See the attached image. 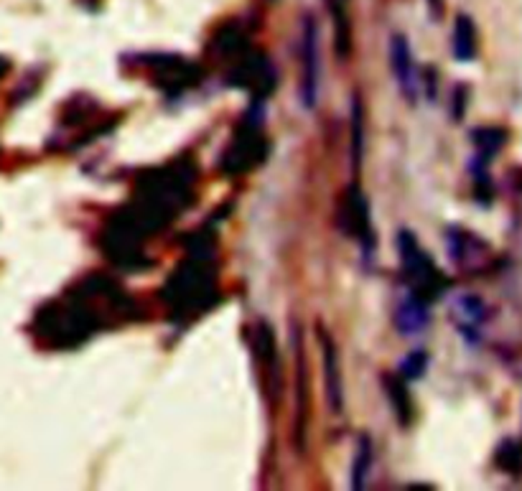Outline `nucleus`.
I'll use <instances>...</instances> for the list:
<instances>
[{"mask_svg": "<svg viewBox=\"0 0 522 491\" xmlns=\"http://www.w3.org/2000/svg\"><path fill=\"white\" fill-rule=\"evenodd\" d=\"M480 51V42H477V26L469 15H459L456 26H453V54L459 61H471Z\"/></svg>", "mask_w": 522, "mask_h": 491, "instance_id": "obj_9", "label": "nucleus"}, {"mask_svg": "<svg viewBox=\"0 0 522 491\" xmlns=\"http://www.w3.org/2000/svg\"><path fill=\"white\" fill-rule=\"evenodd\" d=\"M497 463H499V468H505L509 474H517L522 468V449L515 440H505L497 450Z\"/></svg>", "mask_w": 522, "mask_h": 491, "instance_id": "obj_13", "label": "nucleus"}, {"mask_svg": "<svg viewBox=\"0 0 522 491\" xmlns=\"http://www.w3.org/2000/svg\"><path fill=\"white\" fill-rule=\"evenodd\" d=\"M339 227L347 237L357 239L362 247L368 245L369 257L375 250V232H372V217H369L368 197L359 191V186L352 183L347 189V194L341 197V207H339Z\"/></svg>", "mask_w": 522, "mask_h": 491, "instance_id": "obj_3", "label": "nucleus"}, {"mask_svg": "<svg viewBox=\"0 0 522 491\" xmlns=\"http://www.w3.org/2000/svg\"><path fill=\"white\" fill-rule=\"evenodd\" d=\"M471 138H474V145L480 148V161H489L508 143V133L499 127H480L471 133Z\"/></svg>", "mask_w": 522, "mask_h": 491, "instance_id": "obj_12", "label": "nucleus"}, {"mask_svg": "<svg viewBox=\"0 0 522 491\" xmlns=\"http://www.w3.org/2000/svg\"><path fill=\"white\" fill-rule=\"evenodd\" d=\"M171 291L173 295V306L182 310H199V303L207 301V295H212L214 278L212 273H207L204 260H191V265H184V270L176 273V278H171Z\"/></svg>", "mask_w": 522, "mask_h": 491, "instance_id": "obj_4", "label": "nucleus"}, {"mask_svg": "<svg viewBox=\"0 0 522 491\" xmlns=\"http://www.w3.org/2000/svg\"><path fill=\"white\" fill-rule=\"evenodd\" d=\"M382 382H385V390H387V397H390V403H393V407H396V412H397V418H400V422H403V425H405V422H410V415H413V407H410L408 390H405V379L387 375V377L382 379Z\"/></svg>", "mask_w": 522, "mask_h": 491, "instance_id": "obj_11", "label": "nucleus"}, {"mask_svg": "<svg viewBox=\"0 0 522 491\" xmlns=\"http://www.w3.org/2000/svg\"><path fill=\"white\" fill-rule=\"evenodd\" d=\"M390 64H393V74L396 82L403 92V97H408L410 102H415L418 97V74H415V61H413V51L405 36H393L390 42Z\"/></svg>", "mask_w": 522, "mask_h": 491, "instance_id": "obj_6", "label": "nucleus"}, {"mask_svg": "<svg viewBox=\"0 0 522 491\" xmlns=\"http://www.w3.org/2000/svg\"><path fill=\"white\" fill-rule=\"evenodd\" d=\"M319 338H322V357H324V384L329 405L334 412H341L344 405V384H341V365H339L337 344L331 341L326 329H319Z\"/></svg>", "mask_w": 522, "mask_h": 491, "instance_id": "obj_7", "label": "nucleus"}, {"mask_svg": "<svg viewBox=\"0 0 522 491\" xmlns=\"http://www.w3.org/2000/svg\"><path fill=\"white\" fill-rule=\"evenodd\" d=\"M397 253H400L403 273L410 281V293H415L418 298H424L425 303H431L433 298H438L449 288V281L438 273L433 260L421 250L415 235L408 229H400V235H397Z\"/></svg>", "mask_w": 522, "mask_h": 491, "instance_id": "obj_1", "label": "nucleus"}, {"mask_svg": "<svg viewBox=\"0 0 522 491\" xmlns=\"http://www.w3.org/2000/svg\"><path fill=\"white\" fill-rule=\"evenodd\" d=\"M319 74H322L319 26H316V21L311 15H306L303 39H301V102H303L306 110L316 107V99H319Z\"/></svg>", "mask_w": 522, "mask_h": 491, "instance_id": "obj_5", "label": "nucleus"}, {"mask_svg": "<svg viewBox=\"0 0 522 491\" xmlns=\"http://www.w3.org/2000/svg\"><path fill=\"white\" fill-rule=\"evenodd\" d=\"M257 120L260 117H255V115L245 117L242 127L235 133L225 155L227 173H245L266 158V138H263Z\"/></svg>", "mask_w": 522, "mask_h": 491, "instance_id": "obj_2", "label": "nucleus"}, {"mask_svg": "<svg viewBox=\"0 0 522 491\" xmlns=\"http://www.w3.org/2000/svg\"><path fill=\"white\" fill-rule=\"evenodd\" d=\"M354 166H359V155H362V107L354 99Z\"/></svg>", "mask_w": 522, "mask_h": 491, "instance_id": "obj_15", "label": "nucleus"}, {"mask_svg": "<svg viewBox=\"0 0 522 491\" xmlns=\"http://www.w3.org/2000/svg\"><path fill=\"white\" fill-rule=\"evenodd\" d=\"M428 303L415 293H410L396 310V329L403 337H413L428 326Z\"/></svg>", "mask_w": 522, "mask_h": 491, "instance_id": "obj_8", "label": "nucleus"}, {"mask_svg": "<svg viewBox=\"0 0 522 491\" xmlns=\"http://www.w3.org/2000/svg\"><path fill=\"white\" fill-rule=\"evenodd\" d=\"M369 468H372V440L369 435H359V443L354 450L352 461V489L359 491L365 489L369 477Z\"/></svg>", "mask_w": 522, "mask_h": 491, "instance_id": "obj_10", "label": "nucleus"}, {"mask_svg": "<svg viewBox=\"0 0 522 491\" xmlns=\"http://www.w3.org/2000/svg\"><path fill=\"white\" fill-rule=\"evenodd\" d=\"M428 369V354L425 351H410L408 357L400 362V377L403 379H421Z\"/></svg>", "mask_w": 522, "mask_h": 491, "instance_id": "obj_14", "label": "nucleus"}]
</instances>
